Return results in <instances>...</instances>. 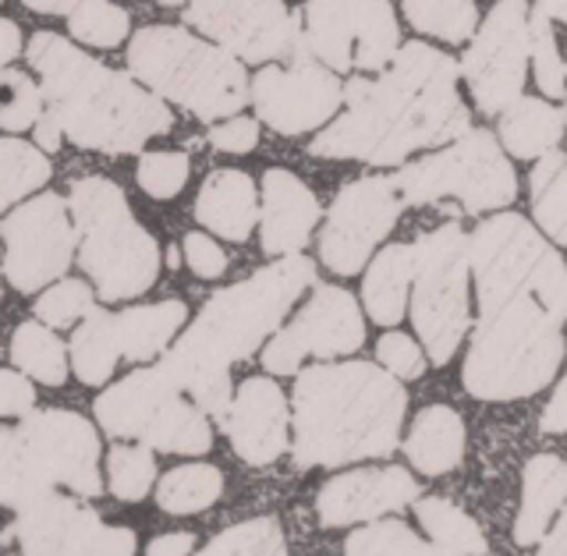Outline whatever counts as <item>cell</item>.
<instances>
[{"mask_svg": "<svg viewBox=\"0 0 567 556\" xmlns=\"http://www.w3.org/2000/svg\"><path fill=\"white\" fill-rule=\"evenodd\" d=\"M461 68L425 43H404L377 79L344 85L348 111L312 138L309 153L327 159H362L394 167L415 150L443 146L472 128L457 93Z\"/></svg>", "mask_w": 567, "mask_h": 556, "instance_id": "6da1fadb", "label": "cell"}, {"mask_svg": "<svg viewBox=\"0 0 567 556\" xmlns=\"http://www.w3.org/2000/svg\"><path fill=\"white\" fill-rule=\"evenodd\" d=\"M312 280L316 262L291 253L248 280L224 287L203 305L199 319L164 354L159 365L209 419L224 422L230 398H235L227 375L230 365L245 362L280 327V319L288 316V309Z\"/></svg>", "mask_w": 567, "mask_h": 556, "instance_id": "7a4b0ae2", "label": "cell"}, {"mask_svg": "<svg viewBox=\"0 0 567 556\" xmlns=\"http://www.w3.org/2000/svg\"><path fill=\"white\" fill-rule=\"evenodd\" d=\"M478 322L465 358V390L478 401L539 393L564 358L567 277L478 284Z\"/></svg>", "mask_w": 567, "mask_h": 556, "instance_id": "3957f363", "label": "cell"}, {"mask_svg": "<svg viewBox=\"0 0 567 556\" xmlns=\"http://www.w3.org/2000/svg\"><path fill=\"white\" fill-rule=\"evenodd\" d=\"M29 64L40 75L47 111L79 150L135 153L174 128L167 103L132 82V75L93 61L58 32H35Z\"/></svg>", "mask_w": 567, "mask_h": 556, "instance_id": "277c9868", "label": "cell"}, {"mask_svg": "<svg viewBox=\"0 0 567 556\" xmlns=\"http://www.w3.org/2000/svg\"><path fill=\"white\" fill-rule=\"evenodd\" d=\"M404 408L401 380L380 365H312L295 383V461L301 469H337L394 454Z\"/></svg>", "mask_w": 567, "mask_h": 556, "instance_id": "5b68a950", "label": "cell"}, {"mask_svg": "<svg viewBox=\"0 0 567 556\" xmlns=\"http://www.w3.org/2000/svg\"><path fill=\"white\" fill-rule=\"evenodd\" d=\"M132 75L199 121L235 117L248 103V75L235 53L177 25H146L128 47Z\"/></svg>", "mask_w": 567, "mask_h": 556, "instance_id": "8992f818", "label": "cell"}, {"mask_svg": "<svg viewBox=\"0 0 567 556\" xmlns=\"http://www.w3.org/2000/svg\"><path fill=\"white\" fill-rule=\"evenodd\" d=\"M68 209L75 217L79 262L100 298L124 301L150 291L159 277V245L135 220L124 192L106 177H79L71 182Z\"/></svg>", "mask_w": 567, "mask_h": 556, "instance_id": "52a82bcc", "label": "cell"}, {"mask_svg": "<svg viewBox=\"0 0 567 556\" xmlns=\"http://www.w3.org/2000/svg\"><path fill=\"white\" fill-rule=\"evenodd\" d=\"M96 419L117 440H138L164 454H209V415L171 380L164 365L124 375L96 401Z\"/></svg>", "mask_w": 567, "mask_h": 556, "instance_id": "ba28073f", "label": "cell"}, {"mask_svg": "<svg viewBox=\"0 0 567 556\" xmlns=\"http://www.w3.org/2000/svg\"><path fill=\"white\" fill-rule=\"evenodd\" d=\"M404 206H430L440 199H457L468 213L504 209L518 195L511 159L501 142L486 128H468L425 159H415L394 174Z\"/></svg>", "mask_w": 567, "mask_h": 556, "instance_id": "9c48e42d", "label": "cell"}, {"mask_svg": "<svg viewBox=\"0 0 567 556\" xmlns=\"http://www.w3.org/2000/svg\"><path fill=\"white\" fill-rule=\"evenodd\" d=\"M412 322L433 365H447L468 333V235L443 224L412 241Z\"/></svg>", "mask_w": 567, "mask_h": 556, "instance_id": "30bf717a", "label": "cell"}, {"mask_svg": "<svg viewBox=\"0 0 567 556\" xmlns=\"http://www.w3.org/2000/svg\"><path fill=\"white\" fill-rule=\"evenodd\" d=\"M301 43L330 71H383L401 47L398 14L386 0H309Z\"/></svg>", "mask_w": 567, "mask_h": 556, "instance_id": "8fae6325", "label": "cell"}, {"mask_svg": "<svg viewBox=\"0 0 567 556\" xmlns=\"http://www.w3.org/2000/svg\"><path fill=\"white\" fill-rule=\"evenodd\" d=\"M248 103L277 135H306L333 121L337 106L344 103V85L337 71L319 64L301 43L288 64H266L256 71V79L248 82Z\"/></svg>", "mask_w": 567, "mask_h": 556, "instance_id": "7c38bea8", "label": "cell"}, {"mask_svg": "<svg viewBox=\"0 0 567 556\" xmlns=\"http://www.w3.org/2000/svg\"><path fill=\"white\" fill-rule=\"evenodd\" d=\"M457 68L483 114H501L518 100L528 75V0H496Z\"/></svg>", "mask_w": 567, "mask_h": 556, "instance_id": "4fadbf2b", "label": "cell"}, {"mask_svg": "<svg viewBox=\"0 0 567 556\" xmlns=\"http://www.w3.org/2000/svg\"><path fill=\"white\" fill-rule=\"evenodd\" d=\"M0 235H4V277L22 295L58 280L71 266L79 241L68 217V203L53 192L35 195L32 203L8 213Z\"/></svg>", "mask_w": 567, "mask_h": 556, "instance_id": "5bb4252c", "label": "cell"}, {"mask_svg": "<svg viewBox=\"0 0 567 556\" xmlns=\"http://www.w3.org/2000/svg\"><path fill=\"white\" fill-rule=\"evenodd\" d=\"M401 206L404 199L394 177H359L337 192L319 235V259L327 262V270L341 277L362 274L372 248L394 230Z\"/></svg>", "mask_w": 567, "mask_h": 556, "instance_id": "9a60e30c", "label": "cell"}, {"mask_svg": "<svg viewBox=\"0 0 567 556\" xmlns=\"http://www.w3.org/2000/svg\"><path fill=\"white\" fill-rule=\"evenodd\" d=\"M185 22L238 61H288L301 50V18L280 0H192Z\"/></svg>", "mask_w": 567, "mask_h": 556, "instance_id": "2e32d148", "label": "cell"}, {"mask_svg": "<svg viewBox=\"0 0 567 556\" xmlns=\"http://www.w3.org/2000/svg\"><path fill=\"white\" fill-rule=\"evenodd\" d=\"M0 543L18 546L22 553L128 556L135 553V532L121 525H103L96 511L50 490L35 504L14 514V522L0 532Z\"/></svg>", "mask_w": 567, "mask_h": 556, "instance_id": "e0dca14e", "label": "cell"}, {"mask_svg": "<svg viewBox=\"0 0 567 556\" xmlns=\"http://www.w3.org/2000/svg\"><path fill=\"white\" fill-rule=\"evenodd\" d=\"M365 344V322L359 301L333 284H319L309 305L291 327H284L262 351V365L274 375H291L306 358H341Z\"/></svg>", "mask_w": 567, "mask_h": 556, "instance_id": "ac0fdd59", "label": "cell"}, {"mask_svg": "<svg viewBox=\"0 0 567 556\" xmlns=\"http://www.w3.org/2000/svg\"><path fill=\"white\" fill-rule=\"evenodd\" d=\"M22 433L29 454L47 472L53 486H68L79 496H100V436L75 411L47 408L22 415Z\"/></svg>", "mask_w": 567, "mask_h": 556, "instance_id": "d6986e66", "label": "cell"}, {"mask_svg": "<svg viewBox=\"0 0 567 556\" xmlns=\"http://www.w3.org/2000/svg\"><path fill=\"white\" fill-rule=\"evenodd\" d=\"M220 425L241 461L256 464V469L274 464L288 451V425H291L288 398H284V390L274 380L252 375L230 398V408Z\"/></svg>", "mask_w": 567, "mask_h": 556, "instance_id": "ffe728a7", "label": "cell"}, {"mask_svg": "<svg viewBox=\"0 0 567 556\" xmlns=\"http://www.w3.org/2000/svg\"><path fill=\"white\" fill-rule=\"evenodd\" d=\"M419 500V482L404 469H359L330 478L316 496V514L327 528L394 514Z\"/></svg>", "mask_w": 567, "mask_h": 556, "instance_id": "44dd1931", "label": "cell"}, {"mask_svg": "<svg viewBox=\"0 0 567 556\" xmlns=\"http://www.w3.org/2000/svg\"><path fill=\"white\" fill-rule=\"evenodd\" d=\"M319 224V199L312 188L291 171H266L262 174V253L266 256H291L301 253Z\"/></svg>", "mask_w": 567, "mask_h": 556, "instance_id": "7402d4cb", "label": "cell"}, {"mask_svg": "<svg viewBox=\"0 0 567 556\" xmlns=\"http://www.w3.org/2000/svg\"><path fill=\"white\" fill-rule=\"evenodd\" d=\"M195 220L227 241H248L259 224L256 182L245 171H213L195 199Z\"/></svg>", "mask_w": 567, "mask_h": 556, "instance_id": "603a6c76", "label": "cell"}, {"mask_svg": "<svg viewBox=\"0 0 567 556\" xmlns=\"http://www.w3.org/2000/svg\"><path fill=\"white\" fill-rule=\"evenodd\" d=\"M564 500H567V464L557 454H536L525 464L514 543L539 546L546 528L554 525L557 511L564 507Z\"/></svg>", "mask_w": 567, "mask_h": 556, "instance_id": "cb8c5ba5", "label": "cell"}, {"mask_svg": "<svg viewBox=\"0 0 567 556\" xmlns=\"http://www.w3.org/2000/svg\"><path fill=\"white\" fill-rule=\"evenodd\" d=\"M404 454L422 475L454 472L465 457V419L447 404L422 408L404 440Z\"/></svg>", "mask_w": 567, "mask_h": 556, "instance_id": "d4e9b609", "label": "cell"}, {"mask_svg": "<svg viewBox=\"0 0 567 556\" xmlns=\"http://www.w3.org/2000/svg\"><path fill=\"white\" fill-rule=\"evenodd\" d=\"M564 128L567 106L546 103L539 96H518L501 111V142L518 159H539L543 153L557 150Z\"/></svg>", "mask_w": 567, "mask_h": 556, "instance_id": "484cf974", "label": "cell"}, {"mask_svg": "<svg viewBox=\"0 0 567 556\" xmlns=\"http://www.w3.org/2000/svg\"><path fill=\"white\" fill-rule=\"evenodd\" d=\"M412 270L415 256L412 245H390L369 262V274L362 284V301L369 319H377L380 327H394L404 319V305L412 295Z\"/></svg>", "mask_w": 567, "mask_h": 556, "instance_id": "4316f807", "label": "cell"}, {"mask_svg": "<svg viewBox=\"0 0 567 556\" xmlns=\"http://www.w3.org/2000/svg\"><path fill=\"white\" fill-rule=\"evenodd\" d=\"M185 319H188L185 301H156V305H138V309L117 312L114 333H117L121 358H128V362H150V358H156L171 344Z\"/></svg>", "mask_w": 567, "mask_h": 556, "instance_id": "83f0119b", "label": "cell"}, {"mask_svg": "<svg viewBox=\"0 0 567 556\" xmlns=\"http://www.w3.org/2000/svg\"><path fill=\"white\" fill-rule=\"evenodd\" d=\"M415 517L425 528V535H430L433 553H443V556H465V553L483 556V553H489L483 528H478L457 504H451V500H443V496L415 500Z\"/></svg>", "mask_w": 567, "mask_h": 556, "instance_id": "f1b7e54d", "label": "cell"}, {"mask_svg": "<svg viewBox=\"0 0 567 556\" xmlns=\"http://www.w3.org/2000/svg\"><path fill=\"white\" fill-rule=\"evenodd\" d=\"M53 490L47 472L35 464L18 429H0V507L25 511Z\"/></svg>", "mask_w": 567, "mask_h": 556, "instance_id": "f546056e", "label": "cell"}, {"mask_svg": "<svg viewBox=\"0 0 567 556\" xmlns=\"http://www.w3.org/2000/svg\"><path fill=\"white\" fill-rule=\"evenodd\" d=\"M117 362H121V348L114 333V316L89 309L85 322L71 337V365H75V375L89 387H100L114 375Z\"/></svg>", "mask_w": 567, "mask_h": 556, "instance_id": "4dcf8cb0", "label": "cell"}, {"mask_svg": "<svg viewBox=\"0 0 567 556\" xmlns=\"http://www.w3.org/2000/svg\"><path fill=\"white\" fill-rule=\"evenodd\" d=\"M528 192L543 235H549L557 245H567V153H543L539 164L532 167Z\"/></svg>", "mask_w": 567, "mask_h": 556, "instance_id": "1f68e13d", "label": "cell"}, {"mask_svg": "<svg viewBox=\"0 0 567 556\" xmlns=\"http://www.w3.org/2000/svg\"><path fill=\"white\" fill-rule=\"evenodd\" d=\"M11 358L14 365L22 369L32 380H40L47 387H61L68 380V354H64V344L47 322L40 319H29L22 327L14 330L11 337Z\"/></svg>", "mask_w": 567, "mask_h": 556, "instance_id": "d6a6232c", "label": "cell"}, {"mask_svg": "<svg viewBox=\"0 0 567 556\" xmlns=\"http://www.w3.org/2000/svg\"><path fill=\"white\" fill-rule=\"evenodd\" d=\"M224 493V475L213 464H182L159 478L156 504L167 514H199Z\"/></svg>", "mask_w": 567, "mask_h": 556, "instance_id": "836d02e7", "label": "cell"}, {"mask_svg": "<svg viewBox=\"0 0 567 556\" xmlns=\"http://www.w3.org/2000/svg\"><path fill=\"white\" fill-rule=\"evenodd\" d=\"M404 18L415 32L436 35L443 43H465L478 29L472 0H404Z\"/></svg>", "mask_w": 567, "mask_h": 556, "instance_id": "e575fe53", "label": "cell"}, {"mask_svg": "<svg viewBox=\"0 0 567 556\" xmlns=\"http://www.w3.org/2000/svg\"><path fill=\"white\" fill-rule=\"evenodd\" d=\"M50 182V159L22 138H0V209Z\"/></svg>", "mask_w": 567, "mask_h": 556, "instance_id": "d590c367", "label": "cell"}, {"mask_svg": "<svg viewBox=\"0 0 567 556\" xmlns=\"http://www.w3.org/2000/svg\"><path fill=\"white\" fill-rule=\"evenodd\" d=\"M528 64L536 71L539 93H546L549 100L567 96V64L557 50L554 18L543 8H528Z\"/></svg>", "mask_w": 567, "mask_h": 556, "instance_id": "8d00e7d4", "label": "cell"}, {"mask_svg": "<svg viewBox=\"0 0 567 556\" xmlns=\"http://www.w3.org/2000/svg\"><path fill=\"white\" fill-rule=\"evenodd\" d=\"M128 29H132V18L124 8H117L114 0H82V4L68 14V32L75 35L79 43L100 47V50L121 47Z\"/></svg>", "mask_w": 567, "mask_h": 556, "instance_id": "74e56055", "label": "cell"}, {"mask_svg": "<svg viewBox=\"0 0 567 556\" xmlns=\"http://www.w3.org/2000/svg\"><path fill=\"white\" fill-rule=\"evenodd\" d=\"M106 482H111V493L121 504L146 500L156 482V461L150 446H114L111 457H106Z\"/></svg>", "mask_w": 567, "mask_h": 556, "instance_id": "f35d334b", "label": "cell"}, {"mask_svg": "<svg viewBox=\"0 0 567 556\" xmlns=\"http://www.w3.org/2000/svg\"><path fill=\"white\" fill-rule=\"evenodd\" d=\"M43 111H47L43 89L35 85L25 71L0 68V128L29 132Z\"/></svg>", "mask_w": 567, "mask_h": 556, "instance_id": "ab89813d", "label": "cell"}, {"mask_svg": "<svg viewBox=\"0 0 567 556\" xmlns=\"http://www.w3.org/2000/svg\"><path fill=\"white\" fill-rule=\"evenodd\" d=\"M344 553L351 556H425V553H433V546L419 539L404 522L386 517V522H372L354 535H348Z\"/></svg>", "mask_w": 567, "mask_h": 556, "instance_id": "60d3db41", "label": "cell"}, {"mask_svg": "<svg viewBox=\"0 0 567 556\" xmlns=\"http://www.w3.org/2000/svg\"><path fill=\"white\" fill-rule=\"evenodd\" d=\"M284 549H288L284 546V532L274 517H252V522L220 532L217 539L206 546V553H213V556H230V553H252V556L274 553V556H280Z\"/></svg>", "mask_w": 567, "mask_h": 556, "instance_id": "b9f144b4", "label": "cell"}, {"mask_svg": "<svg viewBox=\"0 0 567 556\" xmlns=\"http://www.w3.org/2000/svg\"><path fill=\"white\" fill-rule=\"evenodd\" d=\"M192 159L185 153H146L138 159V188L150 199H174L177 192L188 185Z\"/></svg>", "mask_w": 567, "mask_h": 556, "instance_id": "7bdbcfd3", "label": "cell"}, {"mask_svg": "<svg viewBox=\"0 0 567 556\" xmlns=\"http://www.w3.org/2000/svg\"><path fill=\"white\" fill-rule=\"evenodd\" d=\"M89 309H96V305L89 284L82 280H61L35 298V319L47 327H75V319H85Z\"/></svg>", "mask_w": 567, "mask_h": 556, "instance_id": "ee69618b", "label": "cell"}, {"mask_svg": "<svg viewBox=\"0 0 567 556\" xmlns=\"http://www.w3.org/2000/svg\"><path fill=\"white\" fill-rule=\"evenodd\" d=\"M377 354H380V365L390 375H398V380H419V375L425 372V354H422V348L415 344L412 337H404V333H386V337H380Z\"/></svg>", "mask_w": 567, "mask_h": 556, "instance_id": "f6af8a7d", "label": "cell"}, {"mask_svg": "<svg viewBox=\"0 0 567 556\" xmlns=\"http://www.w3.org/2000/svg\"><path fill=\"white\" fill-rule=\"evenodd\" d=\"M185 262H188V270L195 277H203V280H217V277L227 274L224 248L213 241L209 235H199V230L185 235Z\"/></svg>", "mask_w": 567, "mask_h": 556, "instance_id": "bcb514c9", "label": "cell"}, {"mask_svg": "<svg viewBox=\"0 0 567 556\" xmlns=\"http://www.w3.org/2000/svg\"><path fill=\"white\" fill-rule=\"evenodd\" d=\"M209 142H213V150H217V153L245 156V153L256 150L259 124L252 117H238L235 114V121H224V124H217V128L209 132Z\"/></svg>", "mask_w": 567, "mask_h": 556, "instance_id": "7dc6e473", "label": "cell"}, {"mask_svg": "<svg viewBox=\"0 0 567 556\" xmlns=\"http://www.w3.org/2000/svg\"><path fill=\"white\" fill-rule=\"evenodd\" d=\"M35 404V390L25 375L0 369V419H22Z\"/></svg>", "mask_w": 567, "mask_h": 556, "instance_id": "c3c4849f", "label": "cell"}, {"mask_svg": "<svg viewBox=\"0 0 567 556\" xmlns=\"http://www.w3.org/2000/svg\"><path fill=\"white\" fill-rule=\"evenodd\" d=\"M539 429L543 433H567V375L560 380V387L554 390V398H549L543 419H539Z\"/></svg>", "mask_w": 567, "mask_h": 556, "instance_id": "681fc988", "label": "cell"}, {"mask_svg": "<svg viewBox=\"0 0 567 556\" xmlns=\"http://www.w3.org/2000/svg\"><path fill=\"white\" fill-rule=\"evenodd\" d=\"M32 128H35V146H40V150H47V153L61 150V142H64V132H61L58 117H53L50 111H43V114H40V121H35Z\"/></svg>", "mask_w": 567, "mask_h": 556, "instance_id": "f907efd6", "label": "cell"}, {"mask_svg": "<svg viewBox=\"0 0 567 556\" xmlns=\"http://www.w3.org/2000/svg\"><path fill=\"white\" fill-rule=\"evenodd\" d=\"M539 553H549V556H564L567 553V500H564V507L557 511V525L546 528V535L539 539Z\"/></svg>", "mask_w": 567, "mask_h": 556, "instance_id": "816d5d0a", "label": "cell"}, {"mask_svg": "<svg viewBox=\"0 0 567 556\" xmlns=\"http://www.w3.org/2000/svg\"><path fill=\"white\" fill-rule=\"evenodd\" d=\"M195 546V535L192 532H174V535H156L150 543L153 556H174V553H192Z\"/></svg>", "mask_w": 567, "mask_h": 556, "instance_id": "f5cc1de1", "label": "cell"}, {"mask_svg": "<svg viewBox=\"0 0 567 556\" xmlns=\"http://www.w3.org/2000/svg\"><path fill=\"white\" fill-rule=\"evenodd\" d=\"M22 50V29H18L11 18H0V68L11 64Z\"/></svg>", "mask_w": 567, "mask_h": 556, "instance_id": "db71d44e", "label": "cell"}, {"mask_svg": "<svg viewBox=\"0 0 567 556\" xmlns=\"http://www.w3.org/2000/svg\"><path fill=\"white\" fill-rule=\"evenodd\" d=\"M22 4L35 14H71L82 0H22Z\"/></svg>", "mask_w": 567, "mask_h": 556, "instance_id": "11a10c76", "label": "cell"}, {"mask_svg": "<svg viewBox=\"0 0 567 556\" xmlns=\"http://www.w3.org/2000/svg\"><path fill=\"white\" fill-rule=\"evenodd\" d=\"M539 8H543L549 18H557V22L567 25V0H539Z\"/></svg>", "mask_w": 567, "mask_h": 556, "instance_id": "9f6ffc18", "label": "cell"}, {"mask_svg": "<svg viewBox=\"0 0 567 556\" xmlns=\"http://www.w3.org/2000/svg\"><path fill=\"white\" fill-rule=\"evenodd\" d=\"M159 4H167V8H174V4H185V0H159Z\"/></svg>", "mask_w": 567, "mask_h": 556, "instance_id": "6f0895ef", "label": "cell"}, {"mask_svg": "<svg viewBox=\"0 0 567 556\" xmlns=\"http://www.w3.org/2000/svg\"><path fill=\"white\" fill-rule=\"evenodd\" d=\"M564 316H567V309H564Z\"/></svg>", "mask_w": 567, "mask_h": 556, "instance_id": "680465c9", "label": "cell"}]
</instances>
